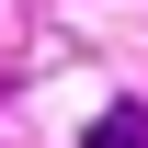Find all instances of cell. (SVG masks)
I'll return each instance as SVG.
<instances>
[{
    "instance_id": "obj_1",
    "label": "cell",
    "mask_w": 148,
    "mask_h": 148,
    "mask_svg": "<svg viewBox=\"0 0 148 148\" xmlns=\"http://www.w3.org/2000/svg\"><path fill=\"white\" fill-rule=\"evenodd\" d=\"M80 148H148V103H103L80 125Z\"/></svg>"
}]
</instances>
